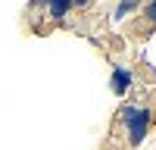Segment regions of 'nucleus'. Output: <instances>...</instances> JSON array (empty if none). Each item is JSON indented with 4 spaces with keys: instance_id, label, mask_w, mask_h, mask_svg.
<instances>
[{
    "instance_id": "obj_1",
    "label": "nucleus",
    "mask_w": 156,
    "mask_h": 150,
    "mask_svg": "<svg viewBox=\"0 0 156 150\" xmlns=\"http://www.w3.org/2000/svg\"><path fill=\"white\" fill-rule=\"evenodd\" d=\"M150 125H153V109L150 106H144V103H122V109H119V128H122L125 141L131 147H137L147 138Z\"/></svg>"
},
{
    "instance_id": "obj_2",
    "label": "nucleus",
    "mask_w": 156,
    "mask_h": 150,
    "mask_svg": "<svg viewBox=\"0 0 156 150\" xmlns=\"http://www.w3.org/2000/svg\"><path fill=\"white\" fill-rule=\"evenodd\" d=\"M72 12V0H31L28 3V19L34 25H66Z\"/></svg>"
},
{
    "instance_id": "obj_3",
    "label": "nucleus",
    "mask_w": 156,
    "mask_h": 150,
    "mask_svg": "<svg viewBox=\"0 0 156 150\" xmlns=\"http://www.w3.org/2000/svg\"><path fill=\"white\" fill-rule=\"evenodd\" d=\"M131 84H134V72L128 69V66H112V91L125 97L128 91H131Z\"/></svg>"
},
{
    "instance_id": "obj_4",
    "label": "nucleus",
    "mask_w": 156,
    "mask_h": 150,
    "mask_svg": "<svg viewBox=\"0 0 156 150\" xmlns=\"http://www.w3.org/2000/svg\"><path fill=\"white\" fill-rule=\"evenodd\" d=\"M140 16H144L147 25H153V28H156V0H150V3L144 6V12H140Z\"/></svg>"
},
{
    "instance_id": "obj_5",
    "label": "nucleus",
    "mask_w": 156,
    "mask_h": 150,
    "mask_svg": "<svg viewBox=\"0 0 156 150\" xmlns=\"http://www.w3.org/2000/svg\"><path fill=\"white\" fill-rule=\"evenodd\" d=\"M72 6H75V12H84V9L94 6V0H72Z\"/></svg>"
}]
</instances>
